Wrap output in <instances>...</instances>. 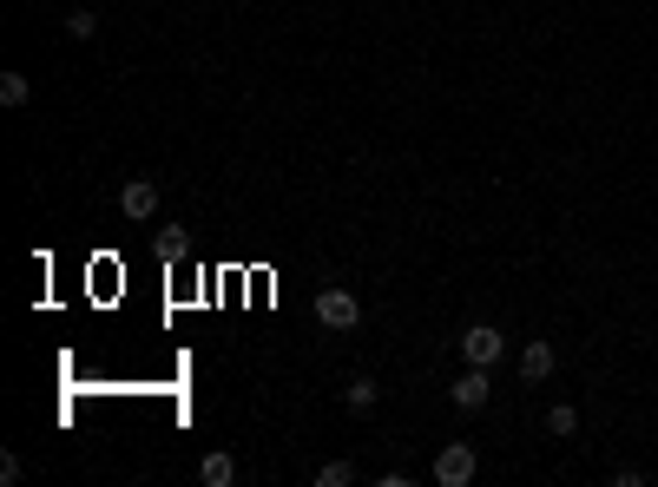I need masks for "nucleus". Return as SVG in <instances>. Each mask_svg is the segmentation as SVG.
Masks as SVG:
<instances>
[{"label":"nucleus","instance_id":"nucleus-1","mask_svg":"<svg viewBox=\"0 0 658 487\" xmlns=\"http://www.w3.org/2000/svg\"><path fill=\"white\" fill-rule=\"evenodd\" d=\"M461 356L481 362V369H494V362L507 356V336L494 330V323H474V330H461Z\"/></svg>","mask_w":658,"mask_h":487},{"label":"nucleus","instance_id":"nucleus-2","mask_svg":"<svg viewBox=\"0 0 658 487\" xmlns=\"http://www.w3.org/2000/svg\"><path fill=\"white\" fill-rule=\"evenodd\" d=\"M356 316H362L356 290H323V297H316V323H323V330H356Z\"/></svg>","mask_w":658,"mask_h":487},{"label":"nucleus","instance_id":"nucleus-3","mask_svg":"<svg viewBox=\"0 0 658 487\" xmlns=\"http://www.w3.org/2000/svg\"><path fill=\"white\" fill-rule=\"evenodd\" d=\"M435 481L441 487H468L474 481V448L468 441H448V448L435 455Z\"/></svg>","mask_w":658,"mask_h":487},{"label":"nucleus","instance_id":"nucleus-4","mask_svg":"<svg viewBox=\"0 0 658 487\" xmlns=\"http://www.w3.org/2000/svg\"><path fill=\"white\" fill-rule=\"evenodd\" d=\"M448 395H455V409H487V395H494V382H487V369H481V362H468V369H461V382H455V389H448Z\"/></svg>","mask_w":658,"mask_h":487},{"label":"nucleus","instance_id":"nucleus-5","mask_svg":"<svg viewBox=\"0 0 658 487\" xmlns=\"http://www.w3.org/2000/svg\"><path fill=\"white\" fill-rule=\"evenodd\" d=\"M119 211H126L132 224L158 218V185H152V178H126V191H119Z\"/></svg>","mask_w":658,"mask_h":487},{"label":"nucleus","instance_id":"nucleus-6","mask_svg":"<svg viewBox=\"0 0 658 487\" xmlns=\"http://www.w3.org/2000/svg\"><path fill=\"white\" fill-rule=\"evenodd\" d=\"M553 362H560V356H553V343H540V336H533V343L520 349V376H527V382H547Z\"/></svg>","mask_w":658,"mask_h":487},{"label":"nucleus","instance_id":"nucleus-7","mask_svg":"<svg viewBox=\"0 0 658 487\" xmlns=\"http://www.w3.org/2000/svg\"><path fill=\"white\" fill-rule=\"evenodd\" d=\"M198 481H204V487H231V481H237V461L224 455V448H211V455L198 461Z\"/></svg>","mask_w":658,"mask_h":487},{"label":"nucleus","instance_id":"nucleus-8","mask_svg":"<svg viewBox=\"0 0 658 487\" xmlns=\"http://www.w3.org/2000/svg\"><path fill=\"white\" fill-rule=\"evenodd\" d=\"M547 435L573 441V435H580V409H573V402H553V409H547Z\"/></svg>","mask_w":658,"mask_h":487},{"label":"nucleus","instance_id":"nucleus-9","mask_svg":"<svg viewBox=\"0 0 658 487\" xmlns=\"http://www.w3.org/2000/svg\"><path fill=\"white\" fill-rule=\"evenodd\" d=\"M343 409H349V415H369V409H376V382L356 376V382L343 389Z\"/></svg>","mask_w":658,"mask_h":487},{"label":"nucleus","instance_id":"nucleus-10","mask_svg":"<svg viewBox=\"0 0 658 487\" xmlns=\"http://www.w3.org/2000/svg\"><path fill=\"white\" fill-rule=\"evenodd\" d=\"M33 99V79L27 73H0V106H27Z\"/></svg>","mask_w":658,"mask_h":487},{"label":"nucleus","instance_id":"nucleus-11","mask_svg":"<svg viewBox=\"0 0 658 487\" xmlns=\"http://www.w3.org/2000/svg\"><path fill=\"white\" fill-rule=\"evenodd\" d=\"M93 33H99V14H93V0H86V7L66 14V40H93Z\"/></svg>","mask_w":658,"mask_h":487},{"label":"nucleus","instance_id":"nucleus-12","mask_svg":"<svg viewBox=\"0 0 658 487\" xmlns=\"http://www.w3.org/2000/svg\"><path fill=\"white\" fill-rule=\"evenodd\" d=\"M356 481V461H323L316 468V487H349Z\"/></svg>","mask_w":658,"mask_h":487},{"label":"nucleus","instance_id":"nucleus-13","mask_svg":"<svg viewBox=\"0 0 658 487\" xmlns=\"http://www.w3.org/2000/svg\"><path fill=\"white\" fill-rule=\"evenodd\" d=\"M93 7H106V0H93Z\"/></svg>","mask_w":658,"mask_h":487}]
</instances>
